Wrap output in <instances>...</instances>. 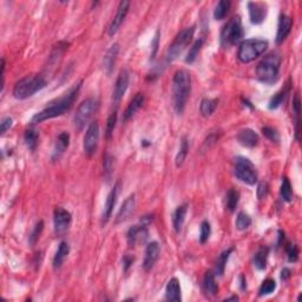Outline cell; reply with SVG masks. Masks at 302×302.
Returning a JSON list of instances; mask_svg holds the SVG:
<instances>
[{
  "label": "cell",
  "instance_id": "34",
  "mask_svg": "<svg viewBox=\"0 0 302 302\" xmlns=\"http://www.w3.org/2000/svg\"><path fill=\"white\" fill-rule=\"evenodd\" d=\"M233 248H229V249L224 250L221 255L219 256V259H217L216 262V267H215V275L222 276L223 274H224V269H225V264H227L228 259H229L230 254L233 253Z\"/></svg>",
  "mask_w": 302,
  "mask_h": 302
},
{
  "label": "cell",
  "instance_id": "41",
  "mask_svg": "<svg viewBox=\"0 0 302 302\" xmlns=\"http://www.w3.org/2000/svg\"><path fill=\"white\" fill-rule=\"evenodd\" d=\"M43 229H44V222L43 221H39L35 225V228H33L32 233H31V235L29 236V243H30L31 247H32V245H35L36 242L38 241L39 238H40L41 231H43Z\"/></svg>",
  "mask_w": 302,
  "mask_h": 302
},
{
  "label": "cell",
  "instance_id": "7",
  "mask_svg": "<svg viewBox=\"0 0 302 302\" xmlns=\"http://www.w3.org/2000/svg\"><path fill=\"white\" fill-rule=\"evenodd\" d=\"M195 26L187 27V29L182 30L181 32L175 37L174 41L169 46L168 52H166V63H173L177 58L182 55V52L189 46L194 38Z\"/></svg>",
  "mask_w": 302,
  "mask_h": 302
},
{
  "label": "cell",
  "instance_id": "23",
  "mask_svg": "<svg viewBox=\"0 0 302 302\" xmlns=\"http://www.w3.org/2000/svg\"><path fill=\"white\" fill-rule=\"evenodd\" d=\"M165 298L169 301H182V292H181L180 281L176 278L170 279L165 287Z\"/></svg>",
  "mask_w": 302,
  "mask_h": 302
},
{
  "label": "cell",
  "instance_id": "37",
  "mask_svg": "<svg viewBox=\"0 0 302 302\" xmlns=\"http://www.w3.org/2000/svg\"><path fill=\"white\" fill-rule=\"evenodd\" d=\"M280 195H281V199L283 200L284 202L289 203V202L293 201V197H294V195H293L292 184H290L289 180H288L287 177H283V179H282Z\"/></svg>",
  "mask_w": 302,
  "mask_h": 302
},
{
  "label": "cell",
  "instance_id": "29",
  "mask_svg": "<svg viewBox=\"0 0 302 302\" xmlns=\"http://www.w3.org/2000/svg\"><path fill=\"white\" fill-rule=\"evenodd\" d=\"M289 89H290L289 84H287V86H284L283 89L280 90V91L278 92V94L273 96L272 100H270V101H269V105H268L270 110L280 108L282 104H283V101H286L288 94H289Z\"/></svg>",
  "mask_w": 302,
  "mask_h": 302
},
{
  "label": "cell",
  "instance_id": "52",
  "mask_svg": "<svg viewBox=\"0 0 302 302\" xmlns=\"http://www.w3.org/2000/svg\"><path fill=\"white\" fill-rule=\"evenodd\" d=\"M247 288V282H245V279L243 275H241V289H245Z\"/></svg>",
  "mask_w": 302,
  "mask_h": 302
},
{
  "label": "cell",
  "instance_id": "38",
  "mask_svg": "<svg viewBox=\"0 0 302 302\" xmlns=\"http://www.w3.org/2000/svg\"><path fill=\"white\" fill-rule=\"evenodd\" d=\"M250 225H252V217L248 215V214L243 213V211L239 213L238 217H236V228H238L239 230L243 231L247 230Z\"/></svg>",
  "mask_w": 302,
  "mask_h": 302
},
{
  "label": "cell",
  "instance_id": "50",
  "mask_svg": "<svg viewBox=\"0 0 302 302\" xmlns=\"http://www.w3.org/2000/svg\"><path fill=\"white\" fill-rule=\"evenodd\" d=\"M134 263V258H131V256L125 255L123 258V268H124V272H128L129 268L131 267V264Z\"/></svg>",
  "mask_w": 302,
  "mask_h": 302
},
{
  "label": "cell",
  "instance_id": "20",
  "mask_svg": "<svg viewBox=\"0 0 302 302\" xmlns=\"http://www.w3.org/2000/svg\"><path fill=\"white\" fill-rule=\"evenodd\" d=\"M293 20L289 16L281 15L279 18V25H278V33H276V44L280 45L283 43L289 36L290 31H292Z\"/></svg>",
  "mask_w": 302,
  "mask_h": 302
},
{
  "label": "cell",
  "instance_id": "12",
  "mask_svg": "<svg viewBox=\"0 0 302 302\" xmlns=\"http://www.w3.org/2000/svg\"><path fill=\"white\" fill-rule=\"evenodd\" d=\"M149 238V230L145 224H137L131 227L126 233V240L130 247H137L145 243Z\"/></svg>",
  "mask_w": 302,
  "mask_h": 302
},
{
  "label": "cell",
  "instance_id": "42",
  "mask_svg": "<svg viewBox=\"0 0 302 302\" xmlns=\"http://www.w3.org/2000/svg\"><path fill=\"white\" fill-rule=\"evenodd\" d=\"M211 235V227L208 221H203L200 228V241L201 243H205Z\"/></svg>",
  "mask_w": 302,
  "mask_h": 302
},
{
  "label": "cell",
  "instance_id": "17",
  "mask_svg": "<svg viewBox=\"0 0 302 302\" xmlns=\"http://www.w3.org/2000/svg\"><path fill=\"white\" fill-rule=\"evenodd\" d=\"M118 193H120V182H116V184L114 185V188L111 189L108 197H106V202L105 205H104L103 209V215H101V222L106 223L110 220V217L112 215V211H114V208L116 205V202H117V197Z\"/></svg>",
  "mask_w": 302,
  "mask_h": 302
},
{
  "label": "cell",
  "instance_id": "30",
  "mask_svg": "<svg viewBox=\"0 0 302 302\" xmlns=\"http://www.w3.org/2000/svg\"><path fill=\"white\" fill-rule=\"evenodd\" d=\"M24 141L31 151H35L39 143V132L35 128H30L25 131Z\"/></svg>",
  "mask_w": 302,
  "mask_h": 302
},
{
  "label": "cell",
  "instance_id": "46",
  "mask_svg": "<svg viewBox=\"0 0 302 302\" xmlns=\"http://www.w3.org/2000/svg\"><path fill=\"white\" fill-rule=\"evenodd\" d=\"M288 261L289 262H296L299 260V247L295 243H289L286 247Z\"/></svg>",
  "mask_w": 302,
  "mask_h": 302
},
{
  "label": "cell",
  "instance_id": "13",
  "mask_svg": "<svg viewBox=\"0 0 302 302\" xmlns=\"http://www.w3.org/2000/svg\"><path fill=\"white\" fill-rule=\"evenodd\" d=\"M130 83V73L128 70H122L118 75L117 81H116L115 84V89H114V94H112V100L116 104L120 103L122 101V98L125 95L126 90L129 87Z\"/></svg>",
  "mask_w": 302,
  "mask_h": 302
},
{
  "label": "cell",
  "instance_id": "24",
  "mask_svg": "<svg viewBox=\"0 0 302 302\" xmlns=\"http://www.w3.org/2000/svg\"><path fill=\"white\" fill-rule=\"evenodd\" d=\"M144 101H145V97H144L143 94H137L134 98H132L131 101L129 103L128 108L125 109V111H124L123 114L124 122H126V121H129L132 116H135V114H136L138 110L143 106Z\"/></svg>",
  "mask_w": 302,
  "mask_h": 302
},
{
  "label": "cell",
  "instance_id": "18",
  "mask_svg": "<svg viewBox=\"0 0 302 302\" xmlns=\"http://www.w3.org/2000/svg\"><path fill=\"white\" fill-rule=\"evenodd\" d=\"M70 145V135L69 132L63 131L58 135L57 140H56L55 145H53V150H52V156L51 159L52 161H59L61 159V156L65 154V151L67 150Z\"/></svg>",
  "mask_w": 302,
  "mask_h": 302
},
{
  "label": "cell",
  "instance_id": "9",
  "mask_svg": "<svg viewBox=\"0 0 302 302\" xmlns=\"http://www.w3.org/2000/svg\"><path fill=\"white\" fill-rule=\"evenodd\" d=\"M100 103L96 98H87L78 106L75 114V125L78 130H83L89 124L92 116L96 114Z\"/></svg>",
  "mask_w": 302,
  "mask_h": 302
},
{
  "label": "cell",
  "instance_id": "27",
  "mask_svg": "<svg viewBox=\"0 0 302 302\" xmlns=\"http://www.w3.org/2000/svg\"><path fill=\"white\" fill-rule=\"evenodd\" d=\"M188 213V204H182L180 207H177L173 215V225L174 229L176 233H180L182 230L183 224H184L185 216Z\"/></svg>",
  "mask_w": 302,
  "mask_h": 302
},
{
  "label": "cell",
  "instance_id": "53",
  "mask_svg": "<svg viewBox=\"0 0 302 302\" xmlns=\"http://www.w3.org/2000/svg\"><path fill=\"white\" fill-rule=\"evenodd\" d=\"M239 300V296H231V298H227L225 299V301H238Z\"/></svg>",
  "mask_w": 302,
  "mask_h": 302
},
{
  "label": "cell",
  "instance_id": "22",
  "mask_svg": "<svg viewBox=\"0 0 302 302\" xmlns=\"http://www.w3.org/2000/svg\"><path fill=\"white\" fill-rule=\"evenodd\" d=\"M238 141L241 145L245 148H254L258 145L260 137L252 129H243L238 134Z\"/></svg>",
  "mask_w": 302,
  "mask_h": 302
},
{
  "label": "cell",
  "instance_id": "3",
  "mask_svg": "<svg viewBox=\"0 0 302 302\" xmlns=\"http://www.w3.org/2000/svg\"><path fill=\"white\" fill-rule=\"evenodd\" d=\"M281 66V57L276 52L268 53L262 58L258 67H256V76L261 83L272 85L279 80Z\"/></svg>",
  "mask_w": 302,
  "mask_h": 302
},
{
  "label": "cell",
  "instance_id": "32",
  "mask_svg": "<svg viewBox=\"0 0 302 302\" xmlns=\"http://www.w3.org/2000/svg\"><path fill=\"white\" fill-rule=\"evenodd\" d=\"M217 104L219 101L217 100H210V98H204L201 101V105H200V111L203 117H210L211 115L215 112L217 108Z\"/></svg>",
  "mask_w": 302,
  "mask_h": 302
},
{
  "label": "cell",
  "instance_id": "6",
  "mask_svg": "<svg viewBox=\"0 0 302 302\" xmlns=\"http://www.w3.org/2000/svg\"><path fill=\"white\" fill-rule=\"evenodd\" d=\"M268 49V41L263 39H247L240 44L238 58L241 63H252Z\"/></svg>",
  "mask_w": 302,
  "mask_h": 302
},
{
  "label": "cell",
  "instance_id": "11",
  "mask_svg": "<svg viewBox=\"0 0 302 302\" xmlns=\"http://www.w3.org/2000/svg\"><path fill=\"white\" fill-rule=\"evenodd\" d=\"M72 223V215L70 211H67L64 208H56L53 211V227H55V233L57 235H63L69 230L70 225Z\"/></svg>",
  "mask_w": 302,
  "mask_h": 302
},
{
  "label": "cell",
  "instance_id": "31",
  "mask_svg": "<svg viewBox=\"0 0 302 302\" xmlns=\"http://www.w3.org/2000/svg\"><path fill=\"white\" fill-rule=\"evenodd\" d=\"M188 154H189V141L187 137H182V140H181L180 150L177 152L176 159H175V163H176L177 168L183 165L185 159H187Z\"/></svg>",
  "mask_w": 302,
  "mask_h": 302
},
{
  "label": "cell",
  "instance_id": "4",
  "mask_svg": "<svg viewBox=\"0 0 302 302\" xmlns=\"http://www.w3.org/2000/svg\"><path fill=\"white\" fill-rule=\"evenodd\" d=\"M47 85V81L45 80L44 76L41 75H32L26 76L21 78L20 81H17L15 87H13V96L19 101L27 100L32 97L37 92L41 91Z\"/></svg>",
  "mask_w": 302,
  "mask_h": 302
},
{
  "label": "cell",
  "instance_id": "51",
  "mask_svg": "<svg viewBox=\"0 0 302 302\" xmlns=\"http://www.w3.org/2000/svg\"><path fill=\"white\" fill-rule=\"evenodd\" d=\"M290 275H292V272H290L289 268H283L281 272V280L282 281H287L288 279L290 278Z\"/></svg>",
  "mask_w": 302,
  "mask_h": 302
},
{
  "label": "cell",
  "instance_id": "35",
  "mask_svg": "<svg viewBox=\"0 0 302 302\" xmlns=\"http://www.w3.org/2000/svg\"><path fill=\"white\" fill-rule=\"evenodd\" d=\"M203 44H204V39L200 38L199 40H196L193 44V46L190 47V50H189L187 57H185V63L187 64H193L195 60H196L197 57H199V53L200 51H201Z\"/></svg>",
  "mask_w": 302,
  "mask_h": 302
},
{
  "label": "cell",
  "instance_id": "45",
  "mask_svg": "<svg viewBox=\"0 0 302 302\" xmlns=\"http://www.w3.org/2000/svg\"><path fill=\"white\" fill-rule=\"evenodd\" d=\"M116 123H117V111L112 112V114L110 115L108 124H106V137H108L109 140L112 137V134H114Z\"/></svg>",
  "mask_w": 302,
  "mask_h": 302
},
{
  "label": "cell",
  "instance_id": "47",
  "mask_svg": "<svg viewBox=\"0 0 302 302\" xmlns=\"http://www.w3.org/2000/svg\"><path fill=\"white\" fill-rule=\"evenodd\" d=\"M268 191H269V187H268V183L267 182H261L258 185V190H256V193H258V199L262 200L263 197L267 196Z\"/></svg>",
  "mask_w": 302,
  "mask_h": 302
},
{
  "label": "cell",
  "instance_id": "14",
  "mask_svg": "<svg viewBox=\"0 0 302 302\" xmlns=\"http://www.w3.org/2000/svg\"><path fill=\"white\" fill-rule=\"evenodd\" d=\"M130 8V2L129 1H121L120 6L117 8V13H116L115 18L112 19L111 24L109 26V36H115L118 32V30L121 29L122 24L125 20L126 16L129 13Z\"/></svg>",
  "mask_w": 302,
  "mask_h": 302
},
{
  "label": "cell",
  "instance_id": "19",
  "mask_svg": "<svg viewBox=\"0 0 302 302\" xmlns=\"http://www.w3.org/2000/svg\"><path fill=\"white\" fill-rule=\"evenodd\" d=\"M135 209H136V199H135V195L132 194L123 202L122 207L116 216V223H122L129 220L135 213Z\"/></svg>",
  "mask_w": 302,
  "mask_h": 302
},
{
  "label": "cell",
  "instance_id": "26",
  "mask_svg": "<svg viewBox=\"0 0 302 302\" xmlns=\"http://www.w3.org/2000/svg\"><path fill=\"white\" fill-rule=\"evenodd\" d=\"M203 289L209 298H214L219 293V284H217L215 274L208 272L205 274L204 280H203Z\"/></svg>",
  "mask_w": 302,
  "mask_h": 302
},
{
  "label": "cell",
  "instance_id": "15",
  "mask_svg": "<svg viewBox=\"0 0 302 302\" xmlns=\"http://www.w3.org/2000/svg\"><path fill=\"white\" fill-rule=\"evenodd\" d=\"M248 12H249L250 21L253 24L259 25L266 20L267 5L264 2L250 1L248 2Z\"/></svg>",
  "mask_w": 302,
  "mask_h": 302
},
{
  "label": "cell",
  "instance_id": "36",
  "mask_svg": "<svg viewBox=\"0 0 302 302\" xmlns=\"http://www.w3.org/2000/svg\"><path fill=\"white\" fill-rule=\"evenodd\" d=\"M230 5L231 2L229 0H221L215 7V11H214V18H215L216 20H222V19H224L225 16H227L228 12H229Z\"/></svg>",
  "mask_w": 302,
  "mask_h": 302
},
{
  "label": "cell",
  "instance_id": "40",
  "mask_svg": "<svg viewBox=\"0 0 302 302\" xmlns=\"http://www.w3.org/2000/svg\"><path fill=\"white\" fill-rule=\"evenodd\" d=\"M114 157L111 156L110 154H106L104 156V176L106 177V181H109L111 179V175L114 173Z\"/></svg>",
  "mask_w": 302,
  "mask_h": 302
},
{
  "label": "cell",
  "instance_id": "8",
  "mask_svg": "<svg viewBox=\"0 0 302 302\" xmlns=\"http://www.w3.org/2000/svg\"><path fill=\"white\" fill-rule=\"evenodd\" d=\"M234 174H235L236 179L241 181L244 184L254 185L258 182V171H256L255 165L245 157L235 159Z\"/></svg>",
  "mask_w": 302,
  "mask_h": 302
},
{
  "label": "cell",
  "instance_id": "43",
  "mask_svg": "<svg viewBox=\"0 0 302 302\" xmlns=\"http://www.w3.org/2000/svg\"><path fill=\"white\" fill-rule=\"evenodd\" d=\"M293 112H294L296 121H295V125H296V138L299 140V124H300V97L299 95H295L294 100H293Z\"/></svg>",
  "mask_w": 302,
  "mask_h": 302
},
{
  "label": "cell",
  "instance_id": "10",
  "mask_svg": "<svg viewBox=\"0 0 302 302\" xmlns=\"http://www.w3.org/2000/svg\"><path fill=\"white\" fill-rule=\"evenodd\" d=\"M100 137H101V130L100 124L97 121L92 122L87 126L85 136H84V143L83 148L84 152L89 157L94 156L98 149V144H100Z\"/></svg>",
  "mask_w": 302,
  "mask_h": 302
},
{
  "label": "cell",
  "instance_id": "25",
  "mask_svg": "<svg viewBox=\"0 0 302 302\" xmlns=\"http://www.w3.org/2000/svg\"><path fill=\"white\" fill-rule=\"evenodd\" d=\"M70 253V245L66 241H61L58 245L57 252L55 254V258H53V268L55 269H59L64 264L65 260H66L67 255Z\"/></svg>",
  "mask_w": 302,
  "mask_h": 302
},
{
  "label": "cell",
  "instance_id": "2",
  "mask_svg": "<svg viewBox=\"0 0 302 302\" xmlns=\"http://www.w3.org/2000/svg\"><path fill=\"white\" fill-rule=\"evenodd\" d=\"M191 92V75L187 70H179L174 75L173 97L174 108L177 115L184 112Z\"/></svg>",
  "mask_w": 302,
  "mask_h": 302
},
{
  "label": "cell",
  "instance_id": "1",
  "mask_svg": "<svg viewBox=\"0 0 302 302\" xmlns=\"http://www.w3.org/2000/svg\"><path fill=\"white\" fill-rule=\"evenodd\" d=\"M81 86V81L78 84H76L75 86L71 87L69 91L65 94L63 97L58 98L57 101H55L53 103H51L49 106L39 111L38 114H36L31 120L32 124H38L43 123L45 121L52 120V118L59 117V116H63L65 112L69 111L72 108L73 103L77 100V96L80 94V90Z\"/></svg>",
  "mask_w": 302,
  "mask_h": 302
},
{
  "label": "cell",
  "instance_id": "44",
  "mask_svg": "<svg viewBox=\"0 0 302 302\" xmlns=\"http://www.w3.org/2000/svg\"><path fill=\"white\" fill-rule=\"evenodd\" d=\"M262 132H263L264 136H266L269 141H272L273 143L280 142V134H279L276 129L270 128V126H264V128L262 129Z\"/></svg>",
  "mask_w": 302,
  "mask_h": 302
},
{
  "label": "cell",
  "instance_id": "21",
  "mask_svg": "<svg viewBox=\"0 0 302 302\" xmlns=\"http://www.w3.org/2000/svg\"><path fill=\"white\" fill-rule=\"evenodd\" d=\"M118 55H120V44L115 43L110 46V49L106 51V55L104 56V70L108 75H111L112 71H114L116 63H117V58Z\"/></svg>",
  "mask_w": 302,
  "mask_h": 302
},
{
  "label": "cell",
  "instance_id": "33",
  "mask_svg": "<svg viewBox=\"0 0 302 302\" xmlns=\"http://www.w3.org/2000/svg\"><path fill=\"white\" fill-rule=\"evenodd\" d=\"M240 201V194L238 190H235V189H230L229 191H228L227 195H225V207L231 213H234L235 211V209L238 208Z\"/></svg>",
  "mask_w": 302,
  "mask_h": 302
},
{
  "label": "cell",
  "instance_id": "28",
  "mask_svg": "<svg viewBox=\"0 0 302 302\" xmlns=\"http://www.w3.org/2000/svg\"><path fill=\"white\" fill-rule=\"evenodd\" d=\"M268 255H269V249L266 247H262L256 252L254 255L253 263L255 266L256 269L259 270H264L267 267V261H268Z\"/></svg>",
  "mask_w": 302,
  "mask_h": 302
},
{
  "label": "cell",
  "instance_id": "48",
  "mask_svg": "<svg viewBox=\"0 0 302 302\" xmlns=\"http://www.w3.org/2000/svg\"><path fill=\"white\" fill-rule=\"evenodd\" d=\"M0 125H1V135H5L7 132V130H10L12 128L13 125V120L11 117H5L4 120L1 121V123H0Z\"/></svg>",
  "mask_w": 302,
  "mask_h": 302
},
{
  "label": "cell",
  "instance_id": "16",
  "mask_svg": "<svg viewBox=\"0 0 302 302\" xmlns=\"http://www.w3.org/2000/svg\"><path fill=\"white\" fill-rule=\"evenodd\" d=\"M160 254H161V247L159 242L154 241L146 245L145 256H144L143 261V268L145 272H150L152 268H154L155 263H156L157 260L160 258Z\"/></svg>",
  "mask_w": 302,
  "mask_h": 302
},
{
  "label": "cell",
  "instance_id": "39",
  "mask_svg": "<svg viewBox=\"0 0 302 302\" xmlns=\"http://www.w3.org/2000/svg\"><path fill=\"white\" fill-rule=\"evenodd\" d=\"M276 289V282L273 279H267L262 282L261 287H260L259 295L260 296H266L274 293V290Z\"/></svg>",
  "mask_w": 302,
  "mask_h": 302
},
{
  "label": "cell",
  "instance_id": "49",
  "mask_svg": "<svg viewBox=\"0 0 302 302\" xmlns=\"http://www.w3.org/2000/svg\"><path fill=\"white\" fill-rule=\"evenodd\" d=\"M159 44H160V31H157L156 36L154 37V40H152V43H151V47H152L151 59H155V56H156L157 51H159Z\"/></svg>",
  "mask_w": 302,
  "mask_h": 302
},
{
  "label": "cell",
  "instance_id": "5",
  "mask_svg": "<svg viewBox=\"0 0 302 302\" xmlns=\"http://www.w3.org/2000/svg\"><path fill=\"white\" fill-rule=\"evenodd\" d=\"M243 26L240 17H233L227 21V24L223 26L220 36V43L223 49H229L241 41L243 38Z\"/></svg>",
  "mask_w": 302,
  "mask_h": 302
}]
</instances>
